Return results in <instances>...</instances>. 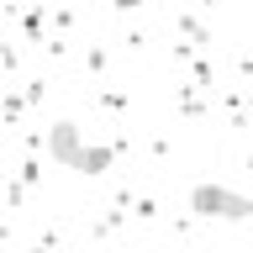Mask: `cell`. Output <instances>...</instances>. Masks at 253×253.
Returning a JSON list of instances; mask_svg holds the SVG:
<instances>
[{
	"instance_id": "1",
	"label": "cell",
	"mask_w": 253,
	"mask_h": 253,
	"mask_svg": "<svg viewBox=\"0 0 253 253\" xmlns=\"http://www.w3.org/2000/svg\"><path fill=\"white\" fill-rule=\"evenodd\" d=\"M190 211L201 221H248L253 201L237 195V190H227V185H195L190 190Z\"/></svg>"
},
{
	"instance_id": "2",
	"label": "cell",
	"mask_w": 253,
	"mask_h": 253,
	"mask_svg": "<svg viewBox=\"0 0 253 253\" xmlns=\"http://www.w3.org/2000/svg\"><path fill=\"white\" fill-rule=\"evenodd\" d=\"M116 164V142H79V153L69 158L74 174H106Z\"/></svg>"
},
{
	"instance_id": "3",
	"label": "cell",
	"mask_w": 253,
	"mask_h": 253,
	"mask_svg": "<svg viewBox=\"0 0 253 253\" xmlns=\"http://www.w3.org/2000/svg\"><path fill=\"white\" fill-rule=\"evenodd\" d=\"M47 153L58 158V164H69V158L79 153V126L74 122H53V132H47Z\"/></svg>"
},
{
	"instance_id": "4",
	"label": "cell",
	"mask_w": 253,
	"mask_h": 253,
	"mask_svg": "<svg viewBox=\"0 0 253 253\" xmlns=\"http://www.w3.org/2000/svg\"><path fill=\"white\" fill-rule=\"evenodd\" d=\"M116 5H122V11H137V5H142V0H116Z\"/></svg>"
},
{
	"instance_id": "5",
	"label": "cell",
	"mask_w": 253,
	"mask_h": 253,
	"mask_svg": "<svg viewBox=\"0 0 253 253\" xmlns=\"http://www.w3.org/2000/svg\"><path fill=\"white\" fill-rule=\"evenodd\" d=\"M27 253H47V248H27Z\"/></svg>"
}]
</instances>
